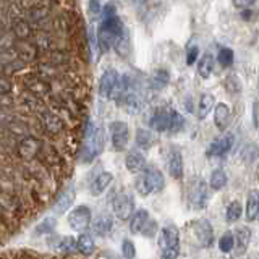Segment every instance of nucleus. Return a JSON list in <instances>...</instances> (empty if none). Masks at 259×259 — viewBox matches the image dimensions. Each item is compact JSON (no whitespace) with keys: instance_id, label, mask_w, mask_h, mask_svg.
<instances>
[{"instance_id":"obj_29","label":"nucleus","mask_w":259,"mask_h":259,"mask_svg":"<svg viewBox=\"0 0 259 259\" xmlns=\"http://www.w3.org/2000/svg\"><path fill=\"white\" fill-rule=\"evenodd\" d=\"M225 185H227V174L222 168H214L212 174H210V178H209L210 190L219 191V190H222Z\"/></svg>"},{"instance_id":"obj_14","label":"nucleus","mask_w":259,"mask_h":259,"mask_svg":"<svg viewBox=\"0 0 259 259\" xmlns=\"http://www.w3.org/2000/svg\"><path fill=\"white\" fill-rule=\"evenodd\" d=\"M233 237H235V248H233L235 254H245L251 241V230L246 225H241L233 232Z\"/></svg>"},{"instance_id":"obj_31","label":"nucleus","mask_w":259,"mask_h":259,"mask_svg":"<svg viewBox=\"0 0 259 259\" xmlns=\"http://www.w3.org/2000/svg\"><path fill=\"white\" fill-rule=\"evenodd\" d=\"M185 128V118L180 112L170 110V123H168V132L170 133H180Z\"/></svg>"},{"instance_id":"obj_19","label":"nucleus","mask_w":259,"mask_h":259,"mask_svg":"<svg viewBox=\"0 0 259 259\" xmlns=\"http://www.w3.org/2000/svg\"><path fill=\"white\" fill-rule=\"evenodd\" d=\"M230 123V107L224 102L215 104L214 107V125L217 126V130L221 132H225V128Z\"/></svg>"},{"instance_id":"obj_47","label":"nucleus","mask_w":259,"mask_h":259,"mask_svg":"<svg viewBox=\"0 0 259 259\" xmlns=\"http://www.w3.org/2000/svg\"><path fill=\"white\" fill-rule=\"evenodd\" d=\"M133 2H135L136 5H143V4L146 2V0H133Z\"/></svg>"},{"instance_id":"obj_40","label":"nucleus","mask_w":259,"mask_h":259,"mask_svg":"<svg viewBox=\"0 0 259 259\" xmlns=\"http://www.w3.org/2000/svg\"><path fill=\"white\" fill-rule=\"evenodd\" d=\"M31 89V93L32 94H36V96H40V94H47L49 93V86L44 83V81H40V79H36L34 83H32L29 86Z\"/></svg>"},{"instance_id":"obj_46","label":"nucleus","mask_w":259,"mask_h":259,"mask_svg":"<svg viewBox=\"0 0 259 259\" xmlns=\"http://www.w3.org/2000/svg\"><path fill=\"white\" fill-rule=\"evenodd\" d=\"M10 91H12V84L7 79L0 78V96H7Z\"/></svg>"},{"instance_id":"obj_38","label":"nucleus","mask_w":259,"mask_h":259,"mask_svg":"<svg viewBox=\"0 0 259 259\" xmlns=\"http://www.w3.org/2000/svg\"><path fill=\"white\" fill-rule=\"evenodd\" d=\"M121 254H123L125 259H133L136 256V248L132 240H123V243H121Z\"/></svg>"},{"instance_id":"obj_10","label":"nucleus","mask_w":259,"mask_h":259,"mask_svg":"<svg viewBox=\"0 0 259 259\" xmlns=\"http://www.w3.org/2000/svg\"><path fill=\"white\" fill-rule=\"evenodd\" d=\"M232 146H233V135L225 133L222 136L215 138V140L207 146V156L209 157L225 156V154L232 149Z\"/></svg>"},{"instance_id":"obj_45","label":"nucleus","mask_w":259,"mask_h":259,"mask_svg":"<svg viewBox=\"0 0 259 259\" xmlns=\"http://www.w3.org/2000/svg\"><path fill=\"white\" fill-rule=\"evenodd\" d=\"M254 2H256V0H232V4L237 8H240V10H245V8L253 7Z\"/></svg>"},{"instance_id":"obj_13","label":"nucleus","mask_w":259,"mask_h":259,"mask_svg":"<svg viewBox=\"0 0 259 259\" xmlns=\"http://www.w3.org/2000/svg\"><path fill=\"white\" fill-rule=\"evenodd\" d=\"M40 141L36 140V138H32V136H26L24 140L20 141L18 144V154H20V157L23 159H32V157H36L39 151H40Z\"/></svg>"},{"instance_id":"obj_28","label":"nucleus","mask_w":259,"mask_h":259,"mask_svg":"<svg viewBox=\"0 0 259 259\" xmlns=\"http://www.w3.org/2000/svg\"><path fill=\"white\" fill-rule=\"evenodd\" d=\"M76 249L79 251L81 254H84V256L93 254V253H94V249H96V243H94V240H93L91 235L81 233L79 237L76 238Z\"/></svg>"},{"instance_id":"obj_18","label":"nucleus","mask_w":259,"mask_h":259,"mask_svg":"<svg viewBox=\"0 0 259 259\" xmlns=\"http://www.w3.org/2000/svg\"><path fill=\"white\" fill-rule=\"evenodd\" d=\"M125 165L128 168V172H132V174H141L143 170L148 167V165H146V157L143 156V152L136 151V149L130 151L126 154Z\"/></svg>"},{"instance_id":"obj_4","label":"nucleus","mask_w":259,"mask_h":259,"mask_svg":"<svg viewBox=\"0 0 259 259\" xmlns=\"http://www.w3.org/2000/svg\"><path fill=\"white\" fill-rule=\"evenodd\" d=\"M209 201V190L207 183L201 178H194V180L188 185V204L193 209H204Z\"/></svg>"},{"instance_id":"obj_9","label":"nucleus","mask_w":259,"mask_h":259,"mask_svg":"<svg viewBox=\"0 0 259 259\" xmlns=\"http://www.w3.org/2000/svg\"><path fill=\"white\" fill-rule=\"evenodd\" d=\"M118 73L115 70H105L99 79V96L102 99H112V94L115 91V86L118 83Z\"/></svg>"},{"instance_id":"obj_11","label":"nucleus","mask_w":259,"mask_h":259,"mask_svg":"<svg viewBox=\"0 0 259 259\" xmlns=\"http://www.w3.org/2000/svg\"><path fill=\"white\" fill-rule=\"evenodd\" d=\"M178 241H180V233H178V229H175V227H164V229L159 232L157 245L162 251L180 246Z\"/></svg>"},{"instance_id":"obj_35","label":"nucleus","mask_w":259,"mask_h":259,"mask_svg":"<svg viewBox=\"0 0 259 259\" xmlns=\"http://www.w3.org/2000/svg\"><path fill=\"white\" fill-rule=\"evenodd\" d=\"M240 157L246 162V164H253V162L259 157V148L256 144H246L245 148L241 149Z\"/></svg>"},{"instance_id":"obj_22","label":"nucleus","mask_w":259,"mask_h":259,"mask_svg":"<svg viewBox=\"0 0 259 259\" xmlns=\"http://www.w3.org/2000/svg\"><path fill=\"white\" fill-rule=\"evenodd\" d=\"M149 221V212L146 209H138L136 212H133L132 219H130V232L133 235L141 233L146 222Z\"/></svg>"},{"instance_id":"obj_42","label":"nucleus","mask_w":259,"mask_h":259,"mask_svg":"<svg viewBox=\"0 0 259 259\" xmlns=\"http://www.w3.org/2000/svg\"><path fill=\"white\" fill-rule=\"evenodd\" d=\"M102 4L101 0H89V13L93 16H99L102 15Z\"/></svg>"},{"instance_id":"obj_24","label":"nucleus","mask_w":259,"mask_h":259,"mask_svg":"<svg viewBox=\"0 0 259 259\" xmlns=\"http://www.w3.org/2000/svg\"><path fill=\"white\" fill-rule=\"evenodd\" d=\"M259 217V190H251L246 198V221Z\"/></svg>"},{"instance_id":"obj_43","label":"nucleus","mask_w":259,"mask_h":259,"mask_svg":"<svg viewBox=\"0 0 259 259\" xmlns=\"http://www.w3.org/2000/svg\"><path fill=\"white\" fill-rule=\"evenodd\" d=\"M156 232H157V224L154 222V221H148L146 222V225H144V229H143V235L144 237H154L156 235Z\"/></svg>"},{"instance_id":"obj_25","label":"nucleus","mask_w":259,"mask_h":259,"mask_svg":"<svg viewBox=\"0 0 259 259\" xmlns=\"http://www.w3.org/2000/svg\"><path fill=\"white\" fill-rule=\"evenodd\" d=\"M214 107H215L214 96H212V94H209V93L201 94L199 102H198V118H199V120H204Z\"/></svg>"},{"instance_id":"obj_27","label":"nucleus","mask_w":259,"mask_h":259,"mask_svg":"<svg viewBox=\"0 0 259 259\" xmlns=\"http://www.w3.org/2000/svg\"><path fill=\"white\" fill-rule=\"evenodd\" d=\"M136 146L141 149H149L151 146H154L156 143V136L151 132V130H146V128H138L136 130Z\"/></svg>"},{"instance_id":"obj_3","label":"nucleus","mask_w":259,"mask_h":259,"mask_svg":"<svg viewBox=\"0 0 259 259\" xmlns=\"http://www.w3.org/2000/svg\"><path fill=\"white\" fill-rule=\"evenodd\" d=\"M164 186H165L164 175L154 165L146 167L136 180V190L141 196H149L152 193H159Z\"/></svg>"},{"instance_id":"obj_2","label":"nucleus","mask_w":259,"mask_h":259,"mask_svg":"<svg viewBox=\"0 0 259 259\" xmlns=\"http://www.w3.org/2000/svg\"><path fill=\"white\" fill-rule=\"evenodd\" d=\"M104 151V130L94 125L93 121H88L84 130V146L81 151L83 162L94 160Z\"/></svg>"},{"instance_id":"obj_16","label":"nucleus","mask_w":259,"mask_h":259,"mask_svg":"<svg viewBox=\"0 0 259 259\" xmlns=\"http://www.w3.org/2000/svg\"><path fill=\"white\" fill-rule=\"evenodd\" d=\"M168 123H170V110H156L152 113V117L149 118V126L151 130L157 133L168 132Z\"/></svg>"},{"instance_id":"obj_26","label":"nucleus","mask_w":259,"mask_h":259,"mask_svg":"<svg viewBox=\"0 0 259 259\" xmlns=\"http://www.w3.org/2000/svg\"><path fill=\"white\" fill-rule=\"evenodd\" d=\"M168 83H170V73L165 68H159L154 71L151 76V81H149L151 88L156 89V91H160V89L167 88Z\"/></svg>"},{"instance_id":"obj_17","label":"nucleus","mask_w":259,"mask_h":259,"mask_svg":"<svg viewBox=\"0 0 259 259\" xmlns=\"http://www.w3.org/2000/svg\"><path fill=\"white\" fill-rule=\"evenodd\" d=\"M113 229V221L109 214H101L97 215L94 221H91V230L97 237H105L109 235Z\"/></svg>"},{"instance_id":"obj_41","label":"nucleus","mask_w":259,"mask_h":259,"mask_svg":"<svg viewBox=\"0 0 259 259\" xmlns=\"http://www.w3.org/2000/svg\"><path fill=\"white\" fill-rule=\"evenodd\" d=\"M60 249L62 251H65V253H75V251H78L76 249V240H73V238H65L63 241H62V245H60Z\"/></svg>"},{"instance_id":"obj_32","label":"nucleus","mask_w":259,"mask_h":259,"mask_svg":"<svg viewBox=\"0 0 259 259\" xmlns=\"http://www.w3.org/2000/svg\"><path fill=\"white\" fill-rule=\"evenodd\" d=\"M241 212H243V209H241V204L238 201H232L229 206H227L225 209V221L227 222H237L238 219L241 217Z\"/></svg>"},{"instance_id":"obj_23","label":"nucleus","mask_w":259,"mask_h":259,"mask_svg":"<svg viewBox=\"0 0 259 259\" xmlns=\"http://www.w3.org/2000/svg\"><path fill=\"white\" fill-rule=\"evenodd\" d=\"M214 67H215V59H214V55L210 54V52H206V54L199 59V62H198V75H199L202 79H207L210 75H212Z\"/></svg>"},{"instance_id":"obj_39","label":"nucleus","mask_w":259,"mask_h":259,"mask_svg":"<svg viewBox=\"0 0 259 259\" xmlns=\"http://www.w3.org/2000/svg\"><path fill=\"white\" fill-rule=\"evenodd\" d=\"M198 57H199V47L198 46H190L188 51H186V65L191 67L198 62Z\"/></svg>"},{"instance_id":"obj_12","label":"nucleus","mask_w":259,"mask_h":259,"mask_svg":"<svg viewBox=\"0 0 259 259\" xmlns=\"http://www.w3.org/2000/svg\"><path fill=\"white\" fill-rule=\"evenodd\" d=\"M40 121H42V126L46 128V132L51 135H59L65 128L63 120L57 115V113L49 112V110L40 112Z\"/></svg>"},{"instance_id":"obj_1","label":"nucleus","mask_w":259,"mask_h":259,"mask_svg":"<svg viewBox=\"0 0 259 259\" xmlns=\"http://www.w3.org/2000/svg\"><path fill=\"white\" fill-rule=\"evenodd\" d=\"M126 31L123 21L117 15V8L113 2H109L102 8V21L97 29V46L102 52H109L115 44V40Z\"/></svg>"},{"instance_id":"obj_15","label":"nucleus","mask_w":259,"mask_h":259,"mask_svg":"<svg viewBox=\"0 0 259 259\" xmlns=\"http://www.w3.org/2000/svg\"><path fill=\"white\" fill-rule=\"evenodd\" d=\"M167 168H168V174L175 180H180L183 177V157L180 151L172 149L168 152V159H167Z\"/></svg>"},{"instance_id":"obj_36","label":"nucleus","mask_w":259,"mask_h":259,"mask_svg":"<svg viewBox=\"0 0 259 259\" xmlns=\"http://www.w3.org/2000/svg\"><path fill=\"white\" fill-rule=\"evenodd\" d=\"M0 207H4L7 210H15L18 207V201H16L13 194L7 191H0Z\"/></svg>"},{"instance_id":"obj_44","label":"nucleus","mask_w":259,"mask_h":259,"mask_svg":"<svg viewBox=\"0 0 259 259\" xmlns=\"http://www.w3.org/2000/svg\"><path fill=\"white\" fill-rule=\"evenodd\" d=\"M178 254H180V246L168 248L162 251V259H178Z\"/></svg>"},{"instance_id":"obj_37","label":"nucleus","mask_w":259,"mask_h":259,"mask_svg":"<svg viewBox=\"0 0 259 259\" xmlns=\"http://www.w3.org/2000/svg\"><path fill=\"white\" fill-rule=\"evenodd\" d=\"M55 224H57V222H55V219H54V217H47V219H44V221L36 227V233H37V235L52 233L54 229H55Z\"/></svg>"},{"instance_id":"obj_8","label":"nucleus","mask_w":259,"mask_h":259,"mask_svg":"<svg viewBox=\"0 0 259 259\" xmlns=\"http://www.w3.org/2000/svg\"><path fill=\"white\" fill-rule=\"evenodd\" d=\"M91 209L88 206H78L68 214V225L76 232H84L91 225Z\"/></svg>"},{"instance_id":"obj_20","label":"nucleus","mask_w":259,"mask_h":259,"mask_svg":"<svg viewBox=\"0 0 259 259\" xmlns=\"http://www.w3.org/2000/svg\"><path fill=\"white\" fill-rule=\"evenodd\" d=\"M112 180H113V175L110 172H101L91 182V185H89V191H91L93 196H101V194L110 186Z\"/></svg>"},{"instance_id":"obj_30","label":"nucleus","mask_w":259,"mask_h":259,"mask_svg":"<svg viewBox=\"0 0 259 259\" xmlns=\"http://www.w3.org/2000/svg\"><path fill=\"white\" fill-rule=\"evenodd\" d=\"M215 60L222 68H230L233 65V60H235V52L232 51L230 47H221V49H219V52H217Z\"/></svg>"},{"instance_id":"obj_34","label":"nucleus","mask_w":259,"mask_h":259,"mask_svg":"<svg viewBox=\"0 0 259 259\" xmlns=\"http://www.w3.org/2000/svg\"><path fill=\"white\" fill-rule=\"evenodd\" d=\"M113 49H115V52L120 57H126L130 54V37H128V32L126 31L115 40V44H113Z\"/></svg>"},{"instance_id":"obj_5","label":"nucleus","mask_w":259,"mask_h":259,"mask_svg":"<svg viewBox=\"0 0 259 259\" xmlns=\"http://www.w3.org/2000/svg\"><path fill=\"white\" fill-rule=\"evenodd\" d=\"M112 209L120 221H130L135 212V199L130 193H120L112 201Z\"/></svg>"},{"instance_id":"obj_7","label":"nucleus","mask_w":259,"mask_h":259,"mask_svg":"<svg viewBox=\"0 0 259 259\" xmlns=\"http://www.w3.org/2000/svg\"><path fill=\"white\" fill-rule=\"evenodd\" d=\"M110 141L115 151H123L130 141V128L125 121H112L109 125Z\"/></svg>"},{"instance_id":"obj_21","label":"nucleus","mask_w":259,"mask_h":259,"mask_svg":"<svg viewBox=\"0 0 259 259\" xmlns=\"http://www.w3.org/2000/svg\"><path fill=\"white\" fill-rule=\"evenodd\" d=\"M73 202H75V190L70 188L67 191H63L54 204V214H57V215L65 214L71 207Z\"/></svg>"},{"instance_id":"obj_33","label":"nucleus","mask_w":259,"mask_h":259,"mask_svg":"<svg viewBox=\"0 0 259 259\" xmlns=\"http://www.w3.org/2000/svg\"><path fill=\"white\" fill-rule=\"evenodd\" d=\"M235 248V237H233V232H225L221 240H219V249L222 251V253L229 254L232 253Z\"/></svg>"},{"instance_id":"obj_6","label":"nucleus","mask_w":259,"mask_h":259,"mask_svg":"<svg viewBox=\"0 0 259 259\" xmlns=\"http://www.w3.org/2000/svg\"><path fill=\"white\" fill-rule=\"evenodd\" d=\"M191 230H193L194 238L199 243V246L202 248L212 246L214 232H212V225H210L207 219H198V221L191 222Z\"/></svg>"}]
</instances>
